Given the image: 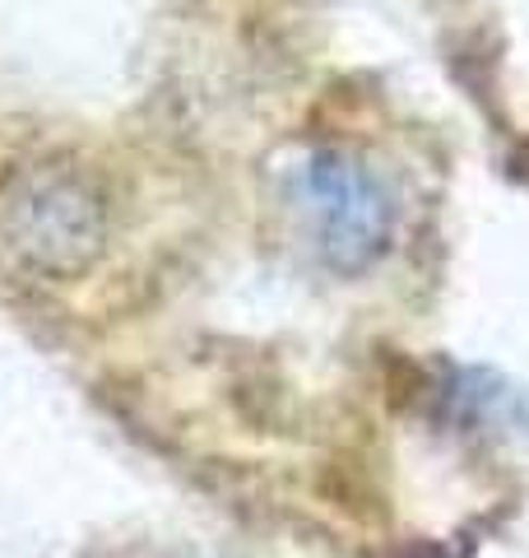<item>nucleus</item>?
I'll use <instances>...</instances> for the list:
<instances>
[{"label": "nucleus", "instance_id": "nucleus-2", "mask_svg": "<svg viewBox=\"0 0 529 558\" xmlns=\"http://www.w3.org/2000/svg\"><path fill=\"white\" fill-rule=\"evenodd\" d=\"M303 196L316 223V247L340 275H362L391 247L395 209L385 186L344 154H316L303 172Z\"/></svg>", "mask_w": 529, "mask_h": 558}, {"label": "nucleus", "instance_id": "nucleus-1", "mask_svg": "<svg viewBox=\"0 0 529 558\" xmlns=\"http://www.w3.org/2000/svg\"><path fill=\"white\" fill-rule=\"evenodd\" d=\"M108 196L70 159H33L0 186V247L42 279H79L108 252Z\"/></svg>", "mask_w": 529, "mask_h": 558}]
</instances>
